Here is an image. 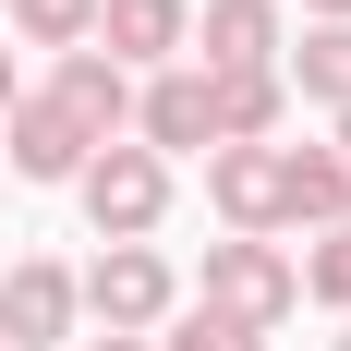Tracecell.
<instances>
[{
	"instance_id": "obj_6",
	"label": "cell",
	"mask_w": 351,
	"mask_h": 351,
	"mask_svg": "<svg viewBox=\"0 0 351 351\" xmlns=\"http://www.w3.org/2000/svg\"><path fill=\"white\" fill-rule=\"evenodd\" d=\"M279 49H291L279 0H206L194 36H182V61H194V73H279Z\"/></svg>"
},
{
	"instance_id": "obj_14",
	"label": "cell",
	"mask_w": 351,
	"mask_h": 351,
	"mask_svg": "<svg viewBox=\"0 0 351 351\" xmlns=\"http://www.w3.org/2000/svg\"><path fill=\"white\" fill-rule=\"evenodd\" d=\"M0 36H25V49H85L97 36V0H0Z\"/></svg>"
},
{
	"instance_id": "obj_17",
	"label": "cell",
	"mask_w": 351,
	"mask_h": 351,
	"mask_svg": "<svg viewBox=\"0 0 351 351\" xmlns=\"http://www.w3.org/2000/svg\"><path fill=\"white\" fill-rule=\"evenodd\" d=\"M12 97H25V85H12V49H0V121H12Z\"/></svg>"
},
{
	"instance_id": "obj_7",
	"label": "cell",
	"mask_w": 351,
	"mask_h": 351,
	"mask_svg": "<svg viewBox=\"0 0 351 351\" xmlns=\"http://www.w3.org/2000/svg\"><path fill=\"white\" fill-rule=\"evenodd\" d=\"M182 36H194V0H97V36H85V49L145 85V73L182 61Z\"/></svg>"
},
{
	"instance_id": "obj_15",
	"label": "cell",
	"mask_w": 351,
	"mask_h": 351,
	"mask_svg": "<svg viewBox=\"0 0 351 351\" xmlns=\"http://www.w3.org/2000/svg\"><path fill=\"white\" fill-rule=\"evenodd\" d=\"M291 279L315 291V303H339V315H351V218H339V230H315V243L291 254Z\"/></svg>"
},
{
	"instance_id": "obj_13",
	"label": "cell",
	"mask_w": 351,
	"mask_h": 351,
	"mask_svg": "<svg viewBox=\"0 0 351 351\" xmlns=\"http://www.w3.org/2000/svg\"><path fill=\"white\" fill-rule=\"evenodd\" d=\"M206 85H218V145H279V121H291L279 73H206Z\"/></svg>"
},
{
	"instance_id": "obj_2",
	"label": "cell",
	"mask_w": 351,
	"mask_h": 351,
	"mask_svg": "<svg viewBox=\"0 0 351 351\" xmlns=\"http://www.w3.org/2000/svg\"><path fill=\"white\" fill-rule=\"evenodd\" d=\"M73 206L97 243H158V218H170V158H145V145H97L85 170H73Z\"/></svg>"
},
{
	"instance_id": "obj_11",
	"label": "cell",
	"mask_w": 351,
	"mask_h": 351,
	"mask_svg": "<svg viewBox=\"0 0 351 351\" xmlns=\"http://www.w3.org/2000/svg\"><path fill=\"white\" fill-rule=\"evenodd\" d=\"M49 97H61L97 145H121V134H134V73H109L97 49H61V61H49Z\"/></svg>"
},
{
	"instance_id": "obj_1",
	"label": "cell",
	"mask_w": 351,
	"mask_h": 351,
	"mask_svg": "<svg viewBox=\"0 0 351 351\" xmlns=\"http://www.w3.org/2000/svg\"><path fill=\"white\" fill-rule=\"evenodd\" d=\"M73 303L97 315V339H158L182 315V267L158 243H97V267L73 279Z\"/></svg>"
},
{
	"instance_id": "obj_19",
	"label": "cell",
	"mask_w": 351,
	"mask_h": 351,
	"mask_svg": "<svg viewBox=\"0 0 351 351\" xmlns=\"http://www.w3.org/2000/svg\"><path fill=\"white\" fill-rule=\"evenodd\" d=\"M73 351H158V339H73Z\"/></svg>"
},
{
	"instance_id": "obj_5",
	"label": "cell",
	"mask_w": 351,
	"mask_h": 351,
	"mask_svg": "<svg viewBox=\"0 0 351 351\" xmlns=\"http://www.w3.org/2000/svg\"><path fill=\"white\" fill-rule=\"evenodd\" d=\"M73 327H85V303H73V267H49V254H12V267H0V351H73Z\"/></svg>"
},
{
	"instance_id": "obj_16",
	"label": "cell",
	"mask_w": 351,
	"mask_h": 351,
	"mask_svg": "<svg viewBox=\"0 0 351 351\" xmlns=\"http://www.w3.org/2000/svg\"><path fill=\"white\" fill-rule=\"evenodd\" d=\"M158 351H267L254 327H230V315H206V303H182L170 327H158Z\"/></svg>"
},
{
	"instance_id": "obj_10",
	"label": "cell",
	"mask_w": 351,
	"mask_h": 351,
	"mask_svg": "<svg viewBox=\"0 0 351 351\" xmlns=\"http://www.w3.org/2000/svg\"><path fill=\"white\" fill-rule=\"evenodd\" d=\"M351 218V170H339V145H279V230H339Z\"/></svg>"
},
{
	"instance_id": "obj_4",
	"label": "cell",
	"mask_w": 351,
	"mask_h": 351,
	"mask_svg": "<svg viewBox=\"0 0 351 351\" xmlns=\"http://www.w3.org/2000/svg\"><path fill=\"white\" fill-rule=\"evenodd\" d=\"M121 145H145V158H206L218 145V85L194 61H170V73H145L134 85V134Z\"/></svg>"
},
{
	"instance_id": "obj_18",
	"label": "cell",
	"mask_w": 351,
	"mask_h": 351,
	"mask_svg": "<svg viewBox=\"0 0 351 351\" xmlns=\"http://www.w3.org/2000/svg\"><path fill=\"white\" fill-rule=\"evenodd\" d=\"M303 12H315V25H351V0H303Z\"/></svg>"
},
{
	"instance_id": "obj_12",
	"label": "cell",
	"mask_w": 351,
	"mask_h": 351,
	"mask_svg": "<svg viewBox=\"0 0 351 351\" xmlns=\"http://www.w3.org/2000/svg\"><path fill=\"white\" fill-rule=\"evenodd\" d=\"M279 85L339 121V109H351V25H303V49H279Z\"/></svg>"
},
{
	"instance_id": "obj_9",
	"label": "cell",
	"mask_w": 351,
	"mask_h": 351,
	"mask_svg": "<svg viewBox=\"0 0 351 351\" xmlns=\"http://www.w3.org/2000/svg\"><path fill=\"white\" fill-rule=\"evenodd\" d=\"M206 206L230 243H279V145H206Z\"/></svg>"
},
{
	"instance_id": "obj_3",
	"label": "cell",
	"mask_w": 351,
	"mask_h": 351,
	"mask_svg": "<svg viewBox=\"0 0 351 351\" xmlns=\"http://www.w3.org/2000/svg\"><path fill=\"white\" fill-rule=\"evenodd\" d=\"M206 315L254 327V339H279L303 315V279H291V243H206V291H194Z\"/></svg>"
},
{
	"instance_id": "obj_21",
	"label": "cell",
	"mask_w": 351,
	"mask_h": 351,
	"mask_svg": "<svg viewBox=\"0 0 351 351\" xmlns=\"http://www.w3.org/2000/svg\"><path fill=\"white\" fill-rule=\"evenodd\" d=\"M327 351H351V315H339V339H327Z\"/></svg>"
},
{
	"instance_id": "obj_20",
	"label": "cell",
	"mask_w": 351,
	"mask_h": 351,
	"mask_svg": "<svg viewBox=\"0 0 351 351\" xmlns=\"http://www.w3.org/2000/svg\"><path fill=\"white\" fill-rule=\"evenodd\" d=\"M327 145H339V170H351V109H339V134H327Z\"/></svg>"
},
{
	"instance_id": "obj_8",
	"label": "cell",
	"mask_w": 351,
	"mask_h": 351,
	"mask_svg": "<svg viewBox=\"0 0 351 351\" xmlns=\"http://www.w3.org/2000/svg\"><path fill=\"white\" fill-rule=\"evenodd\" d=\"M0 158H12L25 182H73L85 158H97V134H85L49 85H25V97H12V121H0Z\"/></svg>"
}]
</instances>
